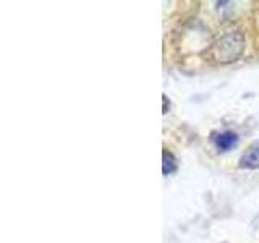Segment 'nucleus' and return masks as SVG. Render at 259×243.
<instances>
[{
	"instance_id": "obj_4",
	"label": "nucleus",
	"mask_w": 259,
	"mask_h": 243,
	"mask_svg": "<svg viewBox=\"0 0 259 243\" xmlns=\"http://www.w3.org/2000/svg\"><path fill=\"white\" fill-rule=\"evenodd\" d=\"M162 157H164V162H162V172H164V175H168L175 172L177 169V162H175V157L172 156L170 152L164 151V154H162Z\"/></svg>"
},
{
	"instance_id": "obj_2",
	"label": "nucleus",
	"mask_w": 259,
	"mask_h": 243,
	"mask_svg": "<svg viewBox=\"0 0 259 243\" xmlns=\"http://www.w3.org/2000/svg\"><path fill=\"white\" fill-rule=\"evenodd\" d=\"M238 143V136L232 133V132H224V133H219L215 138H214V144L217 149L221 151H229L232 149L235 144Z\"/></svg>"
},
{
	"instance_id": "obj_3",
	"label": "nucleus",
	"mask_w": 259,
	"mask_h": 243,
	"mask_svg": "<svg viewBox=\"0 0 259 243\" xmlns=\"http://www.w3.org/2000/svg\"><path fill=\"white\" fill-rule=\"evenodd\" d=\"M240 166L243 169H259V144L253 146V148L240 159Z\"/></svg>"
},
{
	"instance_id": "obj_1",
	"label": "nucleus",
	"mask_w": 259,
	"mask_h": 243,
	"mask_svg": "<svg viewBox=\"0 0 259 243\" xmlns=\"http://www.w3.org/2000/svg\"><path fill=\"white\" fill-rule=\"evenodd\" d=\"M214 59L217 62H232L237 60L243 52V36L240 32H230L224 36L214 47Z\"/></svg>"
}]
</instances>
